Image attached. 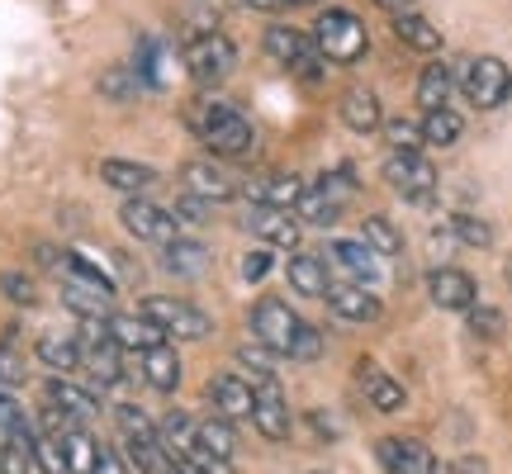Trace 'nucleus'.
Wrapping results in <instances>:
<instances>
[{"instance_id":"1","label":"nucleus","mask_w":512,"mask_h":474,"mask_svg":"<svg viewBox=\"0 0 512 474\" xmlns=\"http://www.w3.org/2000/svg\"><path fill=\"white\" fill-rule=\"evenodd\" d=\"M190 128L200 133V143L214 157H252V147H256V128L228 100H200L190 110Z\"/></svg>"},{"instance_id":"2","label":"nucleus","mask_w":512,"mask_h":474,"mask_svg":"<svg viewBox=\"0 0 512 474\" xmlns=\"http://www.w3.org/2000/svg\"><path fill=\"white\" fill-rule=\"evenodd\" d=\"M313 48L328 57V62H337V67H351L370 48L366 24L351 15V10H328V15H318V24H313Z\"/></svg>"},{"instance_id":"3","label":"nucleus","mask_w":512,"mask_h":474,"mask_svg":"<svg viewBox=\"0 0 512 474\" xmlns=\"http://www.w3.org/2000/svg\"><path fill=\"white\" fill-rule=\"evenodd\" d=\"M138 313L152 328H162V337H181V342H204L214 332V318L204 309L185 304V299H166V294H147Z\"/></svg>"},{"instance_id":"4","label":"nucleus","mask_w":512,"mask_h":474,"mask_svg":"<svg viewBox=\"0 0 512 474\" xmlns=\"http://www.w3.org/2000/svg\"><path fill=\"white\" fill-rule=\"evenodd\" d=\"M460 91L470 95V105H479V110L508 105V95H512L508 62H503V57H470V62L460 67Z\"/></svg>"},{"instance_id":"5","label":"nucleus","mask_w":512,"mask_h":474,"mask_svg":"<svg viewBox=\"0 0 512 474\" xmlns=\"http://www.w3.org/2000/svg\"><path fill=\"white\" fill-rule=\"evenodd\" d=\"M299 328H304V318H299L285 299H261L252 313V342H261V347L275 351V356H290Z\"/></svg>"},{"instance_id":"6","label":"nucleus","mask_w":512,"mask_h":474,"mask_svg":"<svg viewBox=\"0 0 512 474\" xmlns=\"http://www.w3.org/2000/svg\"><path fill=\"white\" fill-rule=\"evenodd\" d=\"M185 67H190V76L200 86H219L238 67V48L223 34H200V38H190V48H185Z\"/></svg>"},{"instance_id":"7","label":"nucleus","mask_w":512,"mask_h":474,"mask_svg":"<svg viewBox=\"0 0 512 474\" xmlns=\"http://www.w3.org/2000/svg\"><path fill=\"white\" fill-rule=\"evenodd\" d=\"M384 181L394 185L403 200H432V190H437V166L427 162V157H418V152H389Z\"/></svg>"},{"instance_id":"8","label":"nucleus","mask_w":512,"mask_h":474,"mask_svg":"<svg viewBox=\"0 0 512 474\" xmlns=\"http://www.w3.org/2000/svg\"><path fill=\"white\" fill-rule=\"evenodd\" d=\"M323 256V266L337 275H347V285H375V275H380V256L370 252L366 242H356V237H337V242H328V252Z\"/></svg>"},{"instance_id":"9","label":"nucleus","mask_w":512,"mask_h":474,"mask_svg":"<svg viewBox=\"0 0 512 474\" xmlns=\"http://www.w3.org/2000/svg\"><path fill=\"white\" fill-rule=\"evenodd\" d=\"M266 53L280 57L285 67H294L304 81H313V67H323V53L313 48V38L304 29H290V24H271L266 29Z\"/></svg>"},{"instance_id":"10","label":"nucleus","mask_w":512,"mask_h":474,"mask_svg":"<svg viewBox=\"0 0 512 474\" xmlns=\"http://www.w3.org/2000/svg\"><path fill=\"white\" fill-rule=\"evenodd\" d=\"M252 394H256V403H252L256 432H261L266 441H290L294 418H290V403H285V394H280V384H275V380H261Z\"/></svg>"},{"instance_id":"11","label":"nucleus","mask_w":512,"mask_h":474,"mask_svg":"<svg viewBox=\"0 0 512 474\" xmlns=\"http://www.w3.org/2000/svg\"><path fill=\"white\" fill-rule=\"evenodd\" d=\"M119 219H124V228L133 237H143V242H176V214L171 209H162V204L152 200H124V209H119Z\"/></svg>"},{"instance_id":"12","label":"nucleus","mask_w":512,"mask_h":474,"mask_svg":"<svg viewBox=\"0 0 512 474\" xmlns=\"http://www.w3.org/2000/svg\"><path fill=\"white\" fill-rule=\"evenodd\" d=\"M375 456H380L384 474H437V456L413 437H384Z\"/></svg>"},{"instance_id":"13","label":"nucleus","mask_w":512,"mask_h":474,"mask_svg":"<svg viewBox=\"0 0 512 474\" xmlns=\"http://www.w3.org/2000/svg\"><path fill=\"white\" fill-rule=\"evenodd\" d=\"M427 294H432V304L446 313H470L475 309V280L456 266H437V271L427 275Z\"/></svg>"},{"instance_id":"14","label":"nucleus","mask_w":512,"mask_h":474,"mask_svg":"<svg viewBox=\"0 0 512 474\" xmlns=\"http://www.w3.org/2000/svg\"><path fill=\"white\" fill-rule=\"evenodd\" d=\"M185 190L190 195H200V200L209 204H223V200H233L238 195V176L233 171H223L219 162H209V157H200V162H185Z\"/></svg>"},{"instance_id":"15","label":"nucleus","mask_w":512,"mask_h":474,"mask_svg":"<svg viewBox=\"0 0 512 474\" xmlns=\"http://www.w3.org/2000/svg\"><path fill=\"white\" fill-rule=\"evenodd\" d=\"M43 399H48V408H57V413H67V418H95L100 413V394L95 389H86V384H72L62 380V375H53V380L43 384Z\"/></svg>"},{"instance_id":"16","label":"nucleus","mask_w":512,"mask_h":474,"mask_svg":"<svg viewBox=\"0 0 512 474\" xmlns=\"http://www.w3.org/2000/svg\"><path fill=\"white\" fill-rule=\"evenodd\" d=\"M110 342L119 351H152V347H162L166 337H162V328H152L143 313H110Z\"/></svg>"},{"instance_id":"17","label":"nucleus","mask_w":512,"mask_h":474,"mask_svg":"<svg viewBox=\"0 0 512 474\" xmlns=\"http://www.w3.org/2000/svg\"><path fill=\"white\" fill-rule=\"evenodd\" d=\"M247 228L256 237H266L271 247H299V219H290V209H271V204H252Z\"/></svg>"},{"instance_id":"18","label":"nucleus","mask_w":512,"mask_h":474,"mask_svg":"<svg viewBox=\"0 0 512 474\" xmlns=\"http://www.w3.org/2000/svg\"><path fill=\"white\" fill-rule=\"evenodd\" d=\"M209 399H214V408H219L223 422H242V418H252L256 394L242 375H219V380L209 384Z\"/></svg>"},{"instance_id":"19","label":"nucleus","mask_w":512,"mask_h":474,"mask_svg":"<svg viewBox=\"0 0 512 474\" xmlns=\"http://www.w3.org/2000/svg\"><path fill=\"white\" fill-rule=\"evenodd\" d=\"M328 304H332V313L347 318V323H375V318H380V294L366 290V285H332Z\"/></svg>"},{"instance_id":"20","label":"nucleus","mask_w":512,"mask_h":474,"mask_svg":"<svg viewBox=\"0 0 512 474\" xmlns=\"http://www.w3.org/2000/svg\"><path fill=\"white\" fill-rule=\"evenodd\" d=\"M337 114H342V124H347L351 133H375V128H384L380 95L366 91V86H351V91L342 95V105H337Z\"/></svg>"},{"instance_id":"21","label":"nucleus","mask_w":512,"mask_h":474,"mask_svg":"<svg viewBox=\"0 0 512 474\" xmlns=\"http://www.w3.org/2000/svg\"><path fill=\"white\" fill-rule=\"evenodd\" d=\"M285 275H290V290L294 294H309V299H328V266H323V256L318 252H294L290 266H285Z\"/></svg>"},{"instance_id":"22","label":"nucleus","mask_w":512,"mask_h":474,"mask_svg":"<svg viewBox=\"0 0 512 474\" xmlns=\"http://www.w3.org/2000/svg\"><path fill=\"white\" fill-rule=\"evenodd\" d=\"M81 365H86V375H91L100 389H114V384L128 380L124 351L114 347V342H100V347H81Z\"/></svg>"},{"instance_id":"23","label":"nucleus","mask_w":512,"mask_h":474,"mask_svg":"<svg viewBox=\"0 0 512 474\" xmlns=\"http://www.w3.org/2000/svg\"><path fill=\"white\" fill-rule=\"evenodd\" d=\"M361 389H366L370 408H380V413H403V403H408V394H403V384L394 380V375H384L380 365H361Z\"/></svg>"},{"instance_id":"24","label":"nucleus","mask_w":512,"mask_h":474,"mask_svg":"<svg viewBox=\"0 0 512 474\" xmlns=\"http://www.w3.org/2000/svg\"><path fill=\"white\" fill-rule=\"evenodd\" d=\"M100 181L110 185V190H124V195H138L147 185H157V171L143 162H124V157H105L100 162Z\"/></svg>"},{"instance_id":"25","label":"nucleus","mask_w":512,"mask_h":474,"mask_svg":"<svg viewBox=\"0 0 512 474\" xmlns=\"http://www.w3.org/2000/svg\"><path fill=\"white\" fill-rule=\"evenodd\" d=\"M204 266H209V247L195 242V237H176V242L162 247V271L190 280V275H204Z\"/></svg>"},{"instance_id":"26","label":"nucleus","mask_w":512,"mask_h":474,"mask_svg":"<svg viewBox=\"0 0 512 474\" xmlns=\"http://www.w3.org/2000/svg\"><path fill=\"white\" fill-rule=\"evenodd\" d=\"M195 427H200V422H190L181 408H176V413H166V418L157 422V441L166 446V456H171V460H185V456H190V451L200 446Z\"/></svg>"},{"instance_id":"27","label":"nucleus","mask_w":512,"mask_h":474,"mask_svg":"<svg viewBox=\"0 0 512 474\" xmlns=\"http://www.w3.org/2000/svg\"><path fill=\"white\" fill-rule=\"evenodd\" d=\"M451 91H456V72H451L446 62L422 67V76H418V105L422 110H446V105H451Z\"/></svg>"},{"instance_id":"28","label":"nucleus","mask_w":512,"mask_h":474,"mask_svg":"<svg viewBox=\"0 0 512 474\" xmlns=\"http://www.w3.org/2000/svg\"><path fill=\"white\" fill-rule=\"evenodd\" d=\"M143 380L157 389V394H171L176 384H181V356L166 347H152V351H143Z\"/></svg>"},{"instance_id":"29","label":"nucleus","mask_w":512,"mask_h":474,"mask_svg":"<svg viewBox=\"0 0 512 474\" xmlns=\"http://www.w3.org/2000/svg\"><path fill=\"white\" fill-rule=\"evenodd\" d=\"M38 361L67 380L72 370H81V342H76V337H62V332H48V337H38Z\"/></svg>"},{"instance_id":"30","label":"nucleus","mask_w":512,"mask_h":474,"mask_svg":"<svg viewBox=\"0 0 512 474\" xmlns=\"http://www.w3.org/2000/svg\"><path fill=\"white\" fill-rule=\"evenodd\" d=\"M394 38L413 53H437L441 48V29L422 15H394Z\"/></svg>"},{"instance_id":"31","label":"nucleus","mask_w":512,"mask_h":474,"mask_svg":"<svg viewBox=\"0 0 512 474\" xmlns=\"http://www.w3.org/2000/svg\"><path fill=\"white\" fill-rule=\"evenodd\" d=\"M57 446H62L67 474H91V470H95V456H100V441H95L91 432H81V427H72V432H62V437H57Z\"/></svg>"},{"instance_id":"32","label":"nucleus","mask_w":512,"mask_h":474,"mask_svg":"<svg viewBox=\"0 0 512 474\" xmlns=\"http://www.w3.org/2000/svg\"><path fill=\"white\" fill-rule=\"evenodd\" d=\"M124 456H128V465H138L143 474H166L171 465H176V460L166 456V446L157 437H128Z\"/></svg>"},{"instance_id":"33","label":"nucleus","mask_w":512,"mask_h":474,"mask_svg":"<svg viewBox=\"0 0 512 474\" xmlns=\"http://www.w3.org/2000/svg\"><path fill=\"white\" fill-rule=\"evenodd\" d=\"M256 204H271V209H290V204H299V195H304V181L299 176H266L261 185H252L247 190Z\"/></svg>"},{"instance_id":"34","label":"nucleus","mask_w":512,"mask_h":474,"mask_svg":"<svg viewBox=\"0 0 512 474\" xmlns=\"http://www.w3.org/2000/svg\"><path fill=\"white\" fill-rule=\"evenodd\" d=\"M418 128H422V143H432V147H451V143H460V133H465L456 110H427Z\"/></svg>"},{"instance_id":"35","label":"nucleus","mask_w":512,"mask_h":474,"mask_svg":"<svg viewBox=\"0 0 512 474\" xmlns=\"http://www.w3.org/2000/svg\"><path fill=\"white\" fill-rule=\"evenodd\" d=\"M195 437H200V451H204V456L233 460V446H238V437H233V427H228L223 418L200 422V427H195Z\"/></svg>"},{"instance_id":"36","label":"nucleus","mask_w":512,"mask_h":474,"mask_svg":"<svg viewBox=\"0 0 512 474\" xmlns=\"http://www.w3.org/2000/svg\"><path fill=\"white\" fill-rule=\"evenodd\" d=\"M294 209H299V219H304V223H318V228L337 223V214H342V204L328 200V195H323L318 185H309V190L299 195V204H294Z\"/></svg>"},{"instance_id":"37","label":"nucleus","mask_w":512,"mask_h":474,"mask_svg":"<svg viewBox=\"0 0 512 474\" xmlns=\"http://www.w3.org/2000/svg\"><path fill=\"white\" fill-rule=\"evenodd\" d=\"M361 242H366L375 256H399V252H403L399 228L384 219V214H370V219H366V237H361Z\"/></svg>"},{"instance_id":"38","label":"nucleus","mask_w":512,"mask_h":474,"mask_svg":"<svg viewBox=\"0 0 512 474\" xmlns=\"http://www.w3.org/2000/svg\"><path fill=\"white\" fill-rule=\"evenodd\" d=\"M451 233H456L465 247H489V242H494V223L479 219V214H451Z\"/></svg>"},{"instance_id":"39","label":"nucleus","mask_w":512,"mask_h":474,"mask_svg":"<svg viewBox=\"0 0 512 474\" xmlns=\"http://www.w3.org/2000/svg\"><path fill=\"white\" fill-rule=\"evenodd\" d=\"M100 95L114 100V105L133 100V95H138V72H133V67H110V72L100 76Z\"/></svg>"},{"instance_id":"40","label":"nucleus","mask_w":512,"mask_h":474,"mask_svg":"<svg viewBox=\"0 0 512 474\" xmlns=\"http://www.w3.org/2000/svg\"><path fill=\"white\" fill-rule=\"evenodd\" d=\"M238 365L242 370H252V380H275V351H266L261 342H242L238 347Z\"/></svg>"},{"instance_id":"41","label":"nucleus","mask_w":512,"mask_h":474,"mask_svg":"<svg viewBox=\"0 0 512 474\" xmlns=\"http://www.w3.org/2000/svg\"><path fill=\"white\" fill-rule=\"evenodd\" d=\"M0 294H5L10 304H19V309H34L38 304V285L24 271H0Z\"/></svg>"},{"instance_id":"42","label":"nucleus","mask_w":512,"mask_h":474,"mask_svg":"<svg viewBox=\"0 0 512 474\" xmlns=\"http://www.w3.org/2000/svg\"><path fill=\"white\" fill-rule=\"evenodd\" d=\"M470 332H475V337H484V342H498V337L508 332V318H503V309L475 304V309H470Z\"/></svg>"},{"instance_id":"43","label":"nucleus","mask_w":512,"mask_h":474,"mask_svg":"<svg viewBox=\"0 0 512 474\" xmlns=\"http://www.w3.org/2000/svg\"><path fill=\"white\" fill-rule=\"evenodd\" d=\"M114 418H119V432H124V441L128 437H157V422L147 418L138 403H119V408H114Z\"/></svg>"},{"instance_id":"44","label":"nucleus","mask_w":512,"mask_h":474,"mask_svg":"<svg viewBox=\"0 0 512 474\" xmlns=\"http://www.w3.org/2000/svg\"><path fill=\"white\" fill-rule=\"evenodd\" d=\"M384 133H389L394 152H418V147H422V128L413 124V119H389V124H384Z\"/></svg>"},{"instance_id":"45","label":"nucleus","mask_w":512,"mask_h":474,"mask_svg":"<svg viewBox=\"0 0 512 474\" xmlns=\"http://www.w3.org/2000/svg\"><path fill=\"white\" fill-rule=\"evenodd\" d=\"M0 474H34V451L29 446H0Z\"/></svg>"},{"instance_id":"46","label":"nucleus","mask_w":512,"mask_h":474,"mask_svg":"<svg viewBox=\"0 0 512 474\" xmlns=\"http://www.w3.org/2000/svg\"><path fill=\"white\" fill-rule=\"evenodd\" d=\"M24 384V356L10 342H0V389H15Z\"/></svg>"},{"instance_id":"47","label":"nucleus","mask_w":512,"mask_h":474,"mask_svg":"<svg viewBox=\"0 0 512 474\" xmlns=\"http://www.w3.org/2000/svg\"><path fill=\"white\" fill-rule=\"evenodd\" d=\"M171 214H176V223H209V200H200V195H190V190H185Z\"/></svg>"},{"instance_id":"48","label":"nucleus","mask_w":512,"mask_h":474,"mask_svg":"<svg viewBox=\"0 0 512 474\" xmlns=\"http://www.w3.org/2000/svg\"><path fill=\"white\" fill-rule=\"evenodd\" d=\"M318 351H323V332L313 328V323H304V328H299V337H294L290 361H313Z\"/></svg>"},{"instance_id":"49","label":"nucleus","mask_w":512,"mask_h":474,"mask_svg":"<svg viewBox=\"0 0 512 474\" xmlns=\"http://www.w3.org/2000/svg\"><path fill=\"white\" fill-rule=\"evenodd\" d=\"M271 252H266V247H256V252H247L242 256V275H247V280H266V275H271Z\"/></svg>"},{"instance_id":"50","label":"nucleus","mask_w":512,"mask_h":474,"mask_svg":"<svg viewBox=\"0 0 512 474\" xmlns=\"http://www.w3.org/2000/svg\"><path fill=\"white\" fill-rule=\"evenodd\" d=\"M91 474H128V456H124V451H114V446H100V456H95V470Z\"/></svg>"},{"instance_id":"51","label":"nucleus","mask_w":512,"mask_h":474,"mask_svg":"<svg viewBox=\"0 0 512 474\" xmlns=\"http://www.w3.org/2000/svg\"><path fill=\"white\" fill-rule=\"evenodd\" d=\"M0 427H5V437H10L15 427H24V413H19V403L10 399L5 389H0Z\"/></svg>"},{"instance_id":"52","label":"nucleus","mask_w":512,"mask_h":474,"mask_svg":"<svg viewBox=\"0 0 512 474\" xmlns=\"http://www.w3.org/2000/svg\"><path fill=\"white\" fill-rule=\"evenodd\" d=\"M446 474H489V465H484V460H479V456H460V460H456V465H451V470H446Z\"/></svg>"},{"instance_id":"53","label":"nucleus","mask_w":512,"mask_h":474,"mask_svg":"<svg viewBox=\"0 0 512 474\" xmlns=\"http://www.w3.org/2000/svg\"><path fill=\"white\" fill-rule=\"evenodd\" d=\"M242 5H252L261 15H275V10H285V0H242Z\"/></svg>"},{"instance_id":"54","label":"nucleus","mask_w":512,"mask_h":474,"mask_svg":"<svg viewBox=\"0 0 512 474\" xmlns=\"http://www.w3.org/2000/svg\"><path fill=\"white\" fill-rule=\"evenodd\" d=\"M375 5H384V10H399V15H403V5H408V0H375Z\"/></svg>"},{"instance_id":"55","label":"nucleus","mask_w":512,"mask_h":474,"mask_svg":"<svg viewBox=\"0 0 512 474\" xmlns=\"http://www.w3.org/2000/svg\"><path fill=\"white\" fill-rule=\"evenodd\" d=\"M503 280H508V285H512V256H508V261H503Z\"/></svg>"},{"instance_id":"56","label":"nucleus","mask_w":512,"mask_h":474,"mask_svg":"<svg viewBox=\"0 0 512 474\" xmlns=\"http://www.w3.org/2000/svg\"><path fill=\"white\" fill-rule=\"evenodd\" d=\"M285 5H313V0H285Z\"/></svg>"},{"instance_id":"57","label":"nucleus","mask_w":512,"mask_h":474,"mask_svg":"<svg viewBox=\"0 0 512 474\" xmlns=\"http://www.w3.org/2000/svg\"><path fill=\"white\" fill-rule=\"evenodd\" d=\"M166 474H185V470H181V465H171V470H166Z\"/></svg>"}]
</instances>
